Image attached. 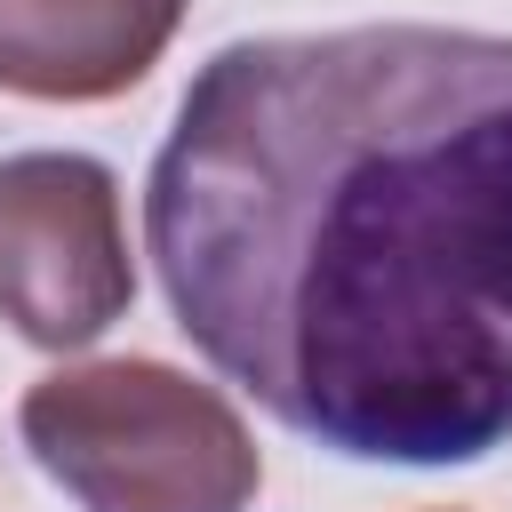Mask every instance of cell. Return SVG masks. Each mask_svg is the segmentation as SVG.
Listing matches in <instances>:
<instances>
[{
	"mask_svg": "<svg viewBox=\"0 0 512 512\" xmlns=\"http://www.w3.org/2000/svg\"><path fill=\"white\" fill-rule=\"evenodd\" d=\"M24 456L80 512H248L264 456L248 416L168 360H72L16 400Z\"/></svg>",
	"mask_w": 512,
	"mask_h": 512,
	"instance_id": "cell-2",
	"label": "cell"
},
{
	"mask_svg": "<svg viewBox=\"0 0 512 512\" xmlns=\"http://www.w3.org/2000/svg\"><path fill=\"white\" fill-rule=\"evenodd\" d=\"M192 352L352 464L512 440V32L344 24L216 48L144 176Z\"/></svg>",
	"mask_w": 512,
	"mask_h": 512,
	"instance_id": "cell-1",
	"label": "cell"
},
{
	"mask_svg": "<svg viewBox=\"0 0 512 512\" xmlns=\"http://www.w3.org/2000/svg\"><path fill=\"white\" fill-rule=\"evenodd\" d=\"M192 0H0V88L32 104H112L176 40Z\"/></svg>",
	"mask_w": 512,
	"mask_h": 512,
	"instance_id": "cell-4",
	"label": "cell"
},
{
	"mask_svg": "<svg viewBox=\"0 0 512 512\" xmlns=\"http://www.w3.org/2000/svg\"><path fill=\"white\" fill-rule=\"evenodd\" d=\"M136 304L120 176L96 152L0 160V320L40 352L96 344Z\"/></svg>",
	"mask_w": 512,
	"mask_h": 512,
	"instance_id": "cell-3",
	"label": "cell"
}]
</instances>
